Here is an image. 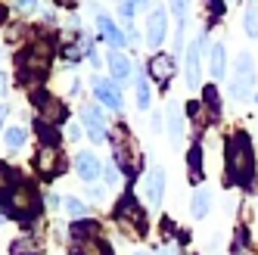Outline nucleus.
<instances>
[{
	"label": "nucleus",
	"mask_w": 258,
	"mask_h": 255,
	"mask_svg": "<svg viewBox=\"0 0 258 255\" xmlns=\"http://www.w3.org/2000/svg\"><path fill=\"white\" fill-rule=\"evenodd\" d=\"M106 180H109V184H115V180H118V174H115V168H106Z\"/></svg>",
	"instance_id": "38"
},
{
	"label": "nucleus",
	"mask_w": 258,
	"mask_h": 255,
	"mask_svg": "<svg viewBox=\"0 0 258 255\" xmlns=\"http://www.w3.org/2000/svg\"><path fill=\"white\" fill-rule=\"evenodd\" d=\"M162 196H165V171L162 168H153L146 174V203L153 209L162 206Z\"/></svg>",
	"instance_id": "13"
},
{
	"label": "nucleus",
	"mask_w": 258,
	"mask_h": 255,
	"mask_svg": "<svg viewBox=\"0 0 258 255\" xmlns=\"http://www.w3.org/2000/svg\"><path fill=\"white\" fill-rule=\"evenodd\" d=\"M199 47L202 44H190L187 50V84L199 87Z\"/></svg>",
	"instance_id": "22"
},
{
	"label": "nucleus",
	"mask_w": 258,
	"mask_h": 255,
	"mask_svg": "<svg viewBox=\"0 0 258 255\" xmlns=\"http://www.w3.org/2000/svg\"><path fill=\"white\" fill-rule=\"evenodd\" d=\"M165 121H168V134L174 140L183 137V115H180V109L177 106H168V112H165Z\"/></svg>",
	"instance_id": "23"
},
{
	"label": "nucleus",
	"mask_w": 258,
	"mask_h": 255,
	"mask_svg": "<svg viewBox=\"0 0 258 255\" xmlns=\"http://www.w3.org/2000/svg\"><path fill=\"white\" fill-rule=\"evenodd\" d=\"M187 112H190L193 124H199V128H206L209 121H215L212 115H206V106H202V103H190V106H187Z\"/></svg>",
	"instance_id": "28"
},
{
	"label": "nucleus",
	"mask_w": 258,
	"mask_h": 255,
	"mask_svg": "<svg viewBox=\"0 0 258 255\" xmlns=\"http://www.w3.org/2000/svg\"><path fill=\"white\" fill-rule=\"evenodd\" d=\"M202 100H206L209 115L218 118V115H221V103H218V87H215V84H206V90H202Z\"/></svg>",
	"instance_id": "26"
},
{
	"label": "nucleus",
	"mask_w": 258,
	"mask_h": 255,
	"mask_svg": "<svg viewBox=\"0 0 258 255\" xmlns=\"http://www.w3.org/2000/svg\"><path fill=\"white\" fill-rule=\"evenodd\" d=\"M81 118H84L87 134H90V140H94V143H103V140L109 137V131H106V118H103V112H100L97 106H84V109H81Z\"/></svg>",
	"instance_id": "11"
},
{
	"label": "nucleus",
	"mask_w": 258,
	"mask_h": 255,
	"mask_svg": "<svg viewBox=\"0 0 258 255\" xmlns=\"http://www.w3.org/2000/svg\"><path fill=\"white\" fill-rule=\"evenodd\" d=\"M44 243L38 236H22V240H13L10 243V255H41Z\"/></svg>",
	"instance_id": "18"
},
{
	"label": "nucleus",
	"mask_w": 258,
	"mask_h": 255,
	"mask_svg": "<svg viewBox=\"0 0 258 255\" xmlns=\"http://www.w3.org/2000/svg\"><path fill=\"white\" fill-rule=\"evenodd\" d=\"M10 184H16V171H13L10 165H4V162H0V190H7Z\"/></svg>",
	"instance_id": "32"
},
{
	"label": "nucleus",
	"mask_w": 258,
	"mask_h": 255,
	"mask_svg": "<svg viewBox=\"0 0 258 255\" xmlns=\"http://www.w3.org/2000/svg\"><path fill=\"white\" fill-rule=\"evenodd\" d=\"M34 131H38V137H41V147H56L59 143V134H56V128L53 124H47V121H34Z\"/></svg>",
	"instance_id": "24"
},
{
	"label": "nucleus",
	"mask_w": 258,
	"mask_h": 255,
	"mask_svg": "<svg viewBox=\"0 0 258 255\" xmlns=\"http://www.w3.org/2000/svg\"><path fill=\"white\" fill-rule=\"evenodd\" d=\"M4 19H7V10H4V7H0V25H4Z\"/></svg>",
	"instance_id": "44"
},
{
	"label": "nucleus",
	"mask_w": 258,
	"mask_h": 255,
	"mask_svg": "<svg viewBox=\"0 0 258 255\" xmlns=\"http://www.w3.org/2000/svg\"><path fill=\"white\" fill-rule=\"evenodd\" d=\"M165 28H168V16H165V7H153L150 19H146V44L159 47L165 41Z\"/></svg>",
	"instance_id": "9"
},
{
	"label": "nucleus",
	"mask_w": 258,
	"mask_h": 255,
	"mask_svg": "<svg viewBox=\"0 0 258 255\" xmlns=\"http://www.w3.org/2000/svg\"><path fill=\"white\" fill-rule=\"evenodd\" d=\"M112 147H115V162H118V168L127 174V177H134L140 171V150H137V143L131 140V134L124 131V128H118L115 137H112Z\"/></svg>",
	"instance_id": "5"
},
{
	"label": "nucleus",
	"mask_w": 258,
	"mask_h": 255,
	"mask_svg": "<svg viewBox=\"0 0 258 255\" xmlns=\"http://www.w3.org/2000/svg\"><path fill=\"white\" fill-rule=\"evenodd\" d=\"M4 118H7V106H0V124H4Z\"/></svg>",
	"instance_id": "42"
},
{
	"label": "nucleus",
	"mask_w": 258,
	"mask_h": 255,
	"mask_svg": "<svg viewBox=\"0 0 258 255\" xmlns=\"http://www.w3.org/2000/svg\"><path fill=\"white\" fill-rule=\"evenodd\" d=\"M97 28L103 31V38H106L109 44H112L115 50L127 44V34H121V31H118V28H115L112 22H109V19H106V16H97Z\"/></svg>",
	"instance_id": "20"
},
{
	"label": "nucleus",
	"mask_w": 258,
	"mask_h": 255,
	"mask_svg": "<svg viewBox=\"0 0 258 255\" xmlns=\"http://www.w3.org/2000/svg\"><path fill=\"white\" fill-rule=\"evenodd\" d=\"M227 72V53H224V44H212V78L221 81Z\"/></svg>",
	"instance_id": "21"
},
{
	"label": "nucleus",
	"mask_w": 258,
	"mask_h": 255,
	"mask_svg": "<svg viewBox=\"0 0 258 255\" xmlns=\"http://www.w3.org/2000/svg\"><path fill=\"white\" fill-rule=\"evenodd\" d=\"M115 218H118V227H121L127 236H131V240H140V236L146 233V212L140 209V203L134 199L131 190H124V196L118 199Z\"/></svg>",
	"instance_id": "4"
},
{
	"label": "nucleus",
	"mask_w": 258,
	"mask_h": 255,
	"mask_svg": "<svg viewBox=\"0 0 258 255\" xmlns=\"http://www.w3.org/2000/svg\"><path fill=\"white\" fill-rule=\"evenodd\" d=\"M62 206H66V212H69L72 218H81V215H84V203H81V199H72V196H69V199H62Z\"/></svg>",
	"instance_id": "31"
},
{
	"label": "nucleus",
	"mask_w": 258,
	"mask_h": 255,
	"mask_svg": "<svg viewBox=\"0 0 258 255\" xmlns=\"http://www.w3.org/2000/svg\"><path fill=\"white\" fill-rule=\"evenodd\" d=\"M255 90V66H252V56L249 53H239L236 56V69H233V87L230 94L236 100H249Z\"/></svg>",
	"instance_id": "6"
},
{
	"label": "nucleus",
	"mask_w": 258,
	"mask_h": 255,
	"mask_svg": "<svg viewBox=\"0 0 258 255\" xmlns=\"http://www.w3.org/2000/svg\"><path fill=\"white\" fill-rule=\"evenodd\" d=\"M7 87H10V84H7V75L0 72V94H7Z\"/></svg>",
	"instance_id": "40"
},
{
	"label": "nucleus",
	"mask_w": 258,
	"mask_h": 255,
	"mask_svg": "<svg viewBox=\"0 0 258 255\" xmlns=\"http://www.w3.org/2000/svg\"><path fill=\"white\" fill-rule=\"evenodd\" d=\"M137 4H146V0H137Z\"/></svg>",
	"instance_id": "46"
},
{
	"label": "nucleus",
	"mask_w": 258,
	"mask_h": 255,
	"mask_svg": "<svg viewBox=\"0 0 258 255\" xmlns=\"http://www.w3.org/2000/svg\"><path fill=\"white\" fill-rule=\"evenodd\" d=\"M56 206H59V199L50 193V196H47V209H56Z\"/></svg>",
	"instance_id": "39"
},
{
	"label": "nucleus",
	"mask_w": 258,
	"mask_h": 255,
	"mask_svg": "<svg viewBox=\"0 0 258 255\" xmlns=\"http://www.w3.org/2000/svg\"><path fill=\"white\" fill-rule=\"evenodd\" d=\"M0 206L7 209V215H13L16 221H34L41 215V199H38V190H34L28 180H16L13 187H7L0 193Z\"/></svg>",
	"instance_id": "2"
},
{
	"label": "nucleus",
	"mask_w": 258,
	"mask_h": 255,
	"mask_svg": "<svg viewBox=\"0 0 258 255\" xmlns=\"http://www.w3.org/2000/svg\"><path fill=\"white\" fill-rule=\"evenodd\" d=\"M7 221V212H4V206H0V224H4Z\"/></svg>",
	"instance_id": "43"
},
{
	"label": "nucleus",
	"mask_w": 258,
	"mask_h": 255,
	"mask_svg": "<svg viewBox=\"0 0 258 255\" xmlns=\"http://www.w3.org/2000/svg\"><path fill=\"white\" fill-rule=\"evenodd\" d=\"M206 7H209L212 16H221V13H224V4H221V0H206Z\"/></svg>",
	"instance_id": "36"
},
{
	"label": "nucleus",
	"mask_w": 258,
	"mask_h": 255,
	"mask_svg": "<svg viewBox=\"0 0 258 255\" xmlns=\"http://www.w3.org/2000/svg\"><path fill=\"white\" fill-rule=\"evenodd\" d=\"M159 255H174V252H171V249H162V252H159Z\"/></svg>",
	"instance_id": "45"
},
{
	"label": "nucleus",
	"mask_w": 258,
	"mask_h": 255,
	"mask_svg": "<svg viewBox=\"0 0 258 255\" xmlns=\"http://www.w3.org/2000/svg\"><path fill=\"white\" fill-rule=\"evenodd\" d=\"M69 137H72V140H78V137H81V128H78L75 121H72V124H69Z\"/></svg>",
	"instance_id": "37"
},
{
	"label": "nucleus",
	"mask_w": 258,
	"mask_h": 255,
	"mask_svg": "<svg viewBox=\"0 0 258 255\" xmlns=\"http://www.w3.org/2000/svg\"><path fill=\"white\" fill-rule=\"evenodd\" d=\"M150 100H153V94H150V84H146V75H137V106L150 109Z\"/></svg>",
	"instance_id": "29"
},
{
	"label": "nucleus",
	"mask_w": 258,
	"mask_h": 255,
	"mask_svg": "<svg viewBox=\"0 0 258 255\" xmlns=\"http://www.w3.org/2000/svg\"><path fill=\"white\" fill-rule=\"evenodd\" d=\"M75 168H78L81 180H87V184H94V180L100 177V171H103L100 159H97L94 153H78V159H75Z\"/></svg>",
	"instance_id": "14"
},
{
	"label": "nucleus",
	"mask_w": 258,
	"mask_h": 255,
	"mask_svg": "<svg viewBox=\"0 0 258 255\" xmlns=\"http://www.w3.org/2000/svg\"><path fill=\"white\" fill-rule=\"evenodd\" d=\"M56 4H59V7H66V10H72V7L78 4V0H56Z\"/></svg>",
	"instance_id": "41"
},
{
	"label": "nucleus",
	"mask_w": 258,
	"mask_h": 255,
	"mask_svg": "<svg viewBox=\"0 0 258 255\" xmlns=\"http://www.w3.org/2000/svg\"><path fill=\"white\" fill-rule=\"evenodd\" d=\"M109 72H112V81L124 84L127 78H131V59H127L124 53L112 50V53H109Z\"/></svg>",
	"instance_id": "15"
},
{
	"label": "nucleus",
	"mask_w": 258,
	"mask_h": 255,
	"mask_svg": "<svg viewBox=\"0 0 258 255\" xmlns=\"http://www.w3.org/2000/svg\"><path fill=\"white\" fill-rule=\"evenodd\" d=\"M233 255H255V252H252V246H249L246 230H236V240H233Z\"/></svg>",
	"instance_id": "30"
},
{
	"label": "nucleus",
	"mask_w": 258,
	"mask_h": 255,
	"mask_svg": "<svg viewBox=\"0 0 258 255\" xmlns=\"http://www.w3.org/2000/svg\"><path fill=\"white\" fill-rule=\"evenodd\" d=\"M72 252H75V255H112V249H109L100 236H90V240H72Z\"/></svg>",
	"instance_id": "16"
},
{
	"label": "nucleus",
	"mask_w": 258,
	"mask_h": 255,
	"mask_svg": "<svg viewBox=\"0 0 258 255\" xmlns=\"http://www.w3.org/2000/svg\"><path fill=\"white\" fill-rule=\"evenodd\" d=\"M94 94L97 100L106 106V109H112V112H121V84L112 81V78H94Z\"/></svg>",
	"instance_id": "8"
},
{
	"label": "nucleus",
	"mask_w": 258,
	"mask_h": 255,
	"mask_svg": "<svg viewBox=\"0 0 258 255\" xmlns=\"http://www.w3.org/2000/svg\"><path fill=\"white\" fill-rule=\"evenodd\" d=\"M31 103H34V109H38V115H41V121H47V124H62L66 118H69V112H66V106L56 100V97H50V94H44V90H34L31 94Z\"/></svg>",
	"instance_id": "7"
},
{
	"label": "nucleus",
	"mask_w": 258,
	"mask_h": 255,
	"mask_svg": "<svg viewBox=\"0 0 258 255\" xmlns=\"http://www.w3.org/2000/svg\"><path fill=\"white\" fill-rule=\"evenodd\" d=\"M90 236H100V221L97 218H78L72 224V240H90Z\"/></svg>",
	"instance_id": "17"
},
{
	"label": "nucleus",
	"mask_w": 258,
	"mask_h": 255,
	"mask_svg": "<svg viewBox=\"0 0 258 255\" xmlns=\"http://www.w3.org/2000/svg\"><path fill=\"white\" fill-rule=\"evenodd\" d=\"M137 255H146V252H137Z\"/></svg>",
	"instance_id": "47"
},
{
	"label": "nucleus",
	"mask_w": 258,
	"mask_h": 255,
	"mask_svg": "<svg viewBox=\"0 0 258 255\" xmlns=\"http://www.w3.org/2000/svg\"><path fill=\"white\" fill-rule=\"evenodd\" d=\"M209 209H212V193H209L206 187H199V190L193 193V199H190V212H193L196 221H202V218L209 215Z\"/></svg>",
	"instance_id": "19"
},
{
	"label": "nucleus",
	"mask_w": 258,
	"mask_h": 255,
	"mask_svg": "<svg viewBox=\"0 0 258 255\" xmlns=\"http://www.w3.org/2000/svg\"><path fill=\"white\" fill-rule=\"evenodd\" d=\"M16 10H19L22 16H28V13L38 10V0H16Z\"/></svg>",
	"instance_id": "33"
},
{
	"label": "nucleus",
	"mask_w": 258,
	"mask_h": 255,
	"mask_svg": "<svg viewBox=\"0 0 258 255\" xmlns=\"http://www.w3.org/2000/svg\"><path fill=\"white\" fill-rule=\"evenodd\" d=\"M4 140H7V147H10V150H19L22 143H25V128H22V124L7 128V137H4Z\"/></svg>",
	"instance_id": "27"
},
{
	"label": "nucleus",
	"mask_w": 258,
	"mask_h": 255,
	"mask_svg": "<svg viewBox=\"0 0 258 255\" xmlns=\"http://www.w3.org/2000/svg\"><path fill=\"white\" fill-rule=\"evenodd\" d=\"M171 13L183 22V16H187V0H171Z\"/></svg>",
	"instance_id": "34"
},
{
	"label": "nucleus",
	"mask_w": 258,
	"mask_h": 255,
	"mask_svg": "<svg viewBox=\"0 0 258 255\" xmlns=\"http://www.w3.org/2000/svg\"><path fill=\"white\" fill-rule=\"evenodd\" d=\"M118 13L124 16V19H131V16H134V4H131V0H118Z\"/></svg>",
	"instance_id": "35"
},
{
	"label": "nucleus",
	"mask_w": 258,
	"mask_h": 255,
	"mask_svg": "<svg viewBox=\"0 0 258 255\" xmlns=\"http://www.w3.org/2000/svg\"><path fill=\"white\" fill-rule=\"evenodd\" d=\"M224 156H227V184L252 187V180H255V153H252L249 134H233V137H227Z\"/></svg>",
	"instance_id": "1"
},
{
	"label": "nucleus",
	"mask_w": 258,
	"mask_h": 255,
	"mask_svg": "<svg viewBox=\"0 0 258 255\" xmlns=\"http://www.w3.org/2000/svg\"><path fill=\"white\" fill-rule=\"evenodd\" d=\"M38 171L47 174V177L66 171V162H62V156H59L56 147H41V150H38Z\"/></svg>",
	"instance_id": "12"
},
{
	"label": "nucleus",
	"mask_w": 258,
	"mask_h": 255,
	"mask_svg": "<svg viewBox=\"0 0 258 255\" xmlns=\"http://www.w3.org/2000/svg\"><path fill=\"white\" fill-rule=\"evenodd\" d=\"M190 180H193V184H199V180H202V147H199V143H193V147H190Z\"/></svg>",
	"instance_id": "25"
},
{
	"label": "nucleus",
	"mask_w": 258,
	"mask_h": 255,
	"mask_svg": "<svg viewBox=\"0 0 258 255\" xmlns=\"http://www.w3.org/2000/svg\"><path fill=\"white\" fill-rule=\"evenodd\" d=\"M50 59H53V41L50 38L31 41L19 53V81H38L50 69Z\"/></svg>",
	"instance_id": "3"
},
{
	"label": "nucleus",
	"mask_w": 258,
	"mask_h": 255,
	"mask_svg": "<svg viewBox=\"0 0 258 255\" xmlns=\"http://www.w3.org/2000/svg\"><path fill=\"white\" fill-rule=\"evenodd\" d=\"M146 72H150V78L162 87H168L171 75H174V59L168 56V53H156V56L150 59V66H146Z\"/></svg>",
	"instance_id": "10"
}]
</instances>
